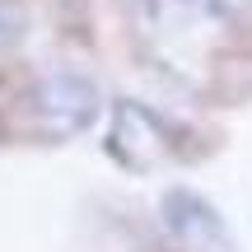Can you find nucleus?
<instances>
[{
	"label": "nucleus",
	"mask_w": 252,
	"mask_h": 252,
	"mask_svg": "<svg viewBox=\"0 0 252 252\" xmlns=\"http://www.w3.org/2000/svg\"><path fill=\"white\" fill-rule=\"evenodd\" d=\"M238 5L243 0H135L131 14L145 42L163 61L182 65L215 33H224V24L238 14Z\"/></svg>",
	"instance_id": "obj_1"
},
{
	"label": "nucleus",
	"mask_w": 252,
	"mask_h": 252,
	"mask_svg": "<svg viewBox=\"0 0 252 252\" xmlns=\"http://www.w3.org/2000/svg\"><path fill=\"white\" fill-rule=\"evenodd\" d=\"M98 117V89L75 70H52L19 94V126L37 140H65Z\"/></svg>",
	"instance_id": "obj_2"
},
{
	"label": "nucleus",
	"mask_w": 252,
	"mask_h": 252,
	"mask_svg": "<svg viewBox=\"0 0 252 252\" xmlns=\"http://www.w3.org/2000/svg\"><path fill=\"white\" fill-rule=\"evenodd\" d=\"M112 154L126 168H154L173 154L168 131L159 126V117L135 103H117V117H112Z\"/></svg>",
	"instance_id": "obj_3"
},
{
	"label": "nucleus",
	"mask_w": 252,
	"mask_h": 252,
	"mask_svg": "<svg viewBox=\"0 0 252 252\" xmlns=\"http://www.w3.org/2000/svg\"><path fill=\"white\" fill-rule=\"evenodd\" d=\"M168 220H173V229H178V234L187 238L191 248H201V252H229L224 229L215 224V215H210L201 201H191V196H173V201H168Z\"/></svg>",
	"instance_id": "obj_4"
},
{
	"label": "nucleus",
	"mask_w": 252,
	"mask_h": 252,
	"mask_svg": "<svg viewBox=\"0 0 252 252\" xmlns=\"http://www.w3.org/2000/svg\"><path fill=\"white\" fill-rule=\"evenodd\" d=\"M28 33V9L19 0H0V56H9Z\"/></svg>",
	"instance_id": "obj_5"
}]
</instances>
